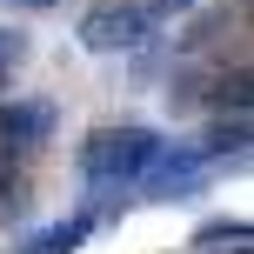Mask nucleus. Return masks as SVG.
<instances>
[{"instance_id": "1", "label": "nucleus", "mask_w": 254, "mask_h": 254, "mask_svg": "<svg viewBox=\"0 0 254 254\" xmlns=\"http://www.w3.org/2000/svg\"><path fill=\"white\" fill-rule=\"evenodd\" d=\"M161 147L167 140L154 134V127H101V134L80 140V181H87L94 194H121V188H134V181L147 174V161Z\"/></svg>"}, {"instance_id": "2", "label": "nucleus", "mask_w": 254, "mask_h": 254, "mask_svg": "<svg viewBox=\"0 0 254 254\" xmlns=\"http://www.w3.org/2000/svg\"><path fill=\"white\" fill-rule=\"evenodd\" d=\"M154 40V13L147 0H101L80 13V47L87 54H134Z\"/></svg>"}, {"instance_id": "3", "label": "nucleus", "mask_w": 254, "mask_h": 254, "mask_svg": "<svg viewBox=\"0 0 254 254\" xmlns=\"http://www.w3.org/2000/svg\"><path fill=\"white\" fill-rule=\"evenodd\" d=\"M207 174H214V161L201 147H161L134 188H140V201H194L207 188Z\"/></svg>"}, {"instance_id": "4", "label": "nucleus", "mask_w": 254, "mask_h": 254, "mask_svg": "<svg viewBox=\"0 0 254 254\" xmlns=\"http://www.w3.org/2000/svg\"><path fill=\"white\" fill-rule=\"evenodd\" d=\"M54 101H0V154H34L54 140Z\"/></svg>"}, {"instance_id": "5", "label": "nucleus", "mask_w": 254, "mask_h": 254, "mask_svg": "<svg viewBox=\"0 0 254 254\" xmlns=\"http://www.w3.org/2000/svg\"><path fill=\"white\" fill-rule=\"evenodd\" d=\"M101 228V207H74L67 221H47L40 234H27V241H13V254H80V241Z\"/></svg>"}, {"instance_id": "6", "label": "nucleus", "mask_w": 254, "mask_h": 254, "mask_svg": "<svg viewBox=\"0 0 254 254\" xmlns=\"http://www.w3.org/2000/svg\"><path fill=\"white\" fill-rule=\"evenodd\" d=\"M207 161H241V154H248V114H234V121H221L214 127V140H207Z\"/></svg>"}, {"instance_id": "7", "label": "nucleus", "mask_w": 254, "mask_h": 254, "mask_svg": "<svg viewBox=\"0 0 254 254\" xmlns=\"http://www.w3.org/2000/svg\"><path fill=\"white\" fill-rule=\"evenodd\" d=\"M194 241H201V248H221V241L241 248L248 241V221H207V228H194Z\"/></svg>"}, {"instance_id": "8", "label": "nucleus", "mask_w": 254, "mask_h": 254, "mask_svg": "<svg viewBox=\"0 0 254 254\" xmlns=\"http://www.w3.org/2000/svg\"><path fill=\"white\" fill-rule=\"evenodd\" d=\"M20 61H27V34L20 27H0V74H13Z\"/></svg>"}, {"instance_id": "9", "label": "nucleus", "mask_w": 254, "mask_h": 254, "mask_svg": "<svg viewBox=\"0 0 254 254\" xmlns=\"http://www.w3.org/2000/svg\"><path fill=\"white\" fill-rule=\"evenodd\" d=\"M188 7H194V0H154L147 13H154V20H174V13H188Z\"/></svg>"}, {"instance_id": "10", "label": "nucleus", "mask_w": 254, "mask_h": 254, "mask_svg": "<svg viewBox=\"0 0 254 254\" xmlns=\"http://www.w3.org/2000/svg\"><path fill=\"white\" fill-rule=\"evenodd\" d=\"M13 7H61V0H13Z\"/></svg>"}, {"instance_id": "11", "label": "nucleus", "mask_w": 254, "mask_h": 254, "mask_svg": "<svg viewBox=\"0 0 254 254\" xmlns=\"http://www.w3.org/2000/svg\"><path fill=\"white\" fill-rule=\"evenodd\" d=\"M0 87H7V74H0Z\"/></svg>"}]
</instances>
